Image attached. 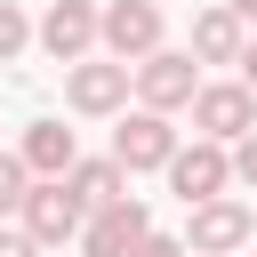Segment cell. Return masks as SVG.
Segmentation results:
<instances>
[{"instance_id": "obj_1", "label": "cell", "mask_w": 257, "mask_h": 257, "mask_svg": "<svg viewBox=\"0 0 257 257\" xmlns=\"http://www.w3.org/2000/svg\"><path fill=\"white\" fill-rule=\"evenodd\" d=\"M16 217H24V233H32L40 249H64V241H80V225H88V209L72 201V185H64V177H32Z\"/></svg>"}, {"instance_id": "obj_2", "label": "cell", "mask_w": 257, "mask_h": 257, "mask_svg": "<svg viewBox=\"0 0 257 257\" xmlns=\"http://www.w3.org/2000/svg\"><path fill=\"white\" fill-rule=\"evenodd\" d=\"M257 241V209H241V201H193V225H185V257H233V249H249Z\"/></svg>"}, {"instance_id": "obj_3", "label": "cell", "mask_w": 257, "mask_h": 257, "mask_svg": "<svg viewBox=\"0 0 257 257\" xmlns=\"http://www.w3.org/2000/svg\"><path fill=\"white\" fill-rule=\"evenodd\" d=\"M128 80H137L145 112H177V104H193V88H201V64H193L185 48H153V56H137V64H128Z\"/></svg>"}, {"instance_id": "obj_4", "label": "cell", "mask_w": 257, "mask_h": 257, "mask_svg": "<svg viewBox=\"0 0 257 257\" xmlns=\"http://www.w3.org/2000/svg\"><path fill=\"white\" fill-rule=\"evenodd\" d=\"M96 40H104L120 64L153 56V48H161V0H104V8H96Z\"/></svg>"}, {"instance_id": "obj_5", "label": "cell", "mask_w": 257, "mask_h": 257, "mask_svg": "<svg viewBox=\"0 0 257 257\" xmlns=\"http://www.w3.org/2000/svg\"><path fill=\"white\" fill-rule=\"evenodd\" d=\"M145 233H153L145 201H137V193H120V201L88 209V225H80V257H128V249H137Z\"/></svg>"}, {"instance_id": "obj_6", "label": "cell", "mask_w": 257, "mask_h": 257, "mask_svg": "<svg viewBox=\"0 0 257 257\" xmlns=\"http://www.w3.org/2000/svg\"><path fill=\"white\" fill-rule=\"evenodd\" d=\"M193 128H201L209 145H233V137H249V128H257V96H249L241 80L193 88Z\"/></svg>"}, {"instance_id": "obj_7", "label": "cell", "mask_w": 257, "mask_h": 257, "mask_svg": "<svg viewBox=\"0 0 257 257\" xmlns=\"http://www.w3.org/2000/svg\"><path fill=\"white\" fill-rule=\"evenodd\" d=\"M225 185H233L225 145H209V137H201V145H177V153H169V193H177L185 209H193V201H217Z\"/></svg>"}, {"instance_id": "obj_8", "label": "cell", "mask_w": 257, "mask_h": 257, "mask_svg": "<svg viewBox=\"0 0 257 257\" xmlns=\"http://www.w3.org/2000/svg\"><path fill=\"white\" fill-rule=\"evenodd\" d=\"M169 153H177V128H169V112H128L120 128H112V161L137 177V169H169Z\"/></svg>"}, {"instance_id": "obj_9", "label": "cell", "mask_w": 257, "mask_h": 257, "mask_svg": "<svg viewBox=\"0 0 257 257\" xmlns=\"http://www.w3.org/2000/svg\"><path fill=\"white\" fill-rule=\"evenodd\" d=\"M64 96H72V112H120L128 64L120 56H80V64H64Z\"/></svg>"}, {"instance_id": "obj_10", "label": "cell", "mask_w": 257, "mask_h": 257, "mask_svg": "<svg viewBox=\"0 0 257 257\" xmlns=\"http://www.w3.org/2000/svg\"><path fill=\"white\" fill-rule=\"evenodd\" d=\"M40 48H48L56 64H80V56L96 48V0H48V16H40Z\"/></svg>"}, {"instance_id": "obj_11", "label": "cell", "mask_w": 257, "mask_h": 257, "mask_svg": "<svg viewBox=\"0 0 257 257\" xmlns=\"http://www.w3.org/2000/svg\"><path fill=\"white\" fill-rule=\"evenodd\" d=\"M16 161H24L32 177H64V169L80 161V137H72L64 120H32V128H24V153H16Z\"/></svg>"}, {"instance_id": "obj_12", "label": "cell", "mask_w": 257, "mask_h": 257, "mask_svg": "<svg viewBox=\"0 0 257 257\" xmlns=\"http://www.w3.org/2000/svg\"><path fill=\"white\" fill-rule=\"evenodd\" d=\"M185 56H201V64H233V56H241V16H233V8H201Z\"/></svg>"}, {"instance_id": "obj_13", "label": "cell", "mask_w": 257, "mask_h": 257, "mask_svg": "<svg viewBox=\"0 0 257 257\" xmlns=\"http://www.w3.org/2000/svg\"><path fill=\"white\" fill-rule=\"evenodd\" d=\"M64 185H72V201H80V209H104V201H120V193H128V169H120V161H72V169H64Z\"/></svg>"}, {"instance_id": "obj_14", "label": "cell", "mask_w": 257, "mask_h": 257, "mask_svg": "<svg viewBox=\"0 0 257 257\" xmlns=\"http://www.w3.org/2000/svg\"><path fill=\"white\" fill-rule=\"evenodd\" d=\"M24 40H32L24 8H16V0H0V64H16V56H24Z\"/></svg>"}, {"instance_id": "obj_15", "label": "cell", "mask_w": 257, "mask_h": 257, "mask_svg": "<svg viewBox=\"0 0 257 257\" xmlns=\"http://www.w3.org/2000/svg\"><path fill=\"white\" fill-rule=\"evenodd\" d=\"M24 185H32V169H24L16 153H0V217H8V209H24Z\"/></svg>"}, {"instance_id": "obj_16", "label": "cell", "mask_w": 257, "mask_h": 257, "mask_svg": "<svg viewBox=\"0 0 257 257\" xmlns=\"http://www.w3.org/2000/svg\"><path fill=\"white\" fill-rule=\"evenodd\" d=\"M225 161H233V177L257 193V128H249V137H233V153H225Z\"/></svg>"}, {"instance_id": "obj_17", "label": "cell", "mask_w": 257, "mask_h": 257, "mask_svg": "<svg viewBox=\"0 0 257 257\" xmlns=\"http://www.w3.org/2000/svg\"><path fill=\"white\" fill-rule=\"evenodd\" d=\"M128 257H185V241H177V233H145Z\"/></svg>"}, {"instance_id": "obj_18", "label": "cell", "mask_w": 257, "mask_h": 257, "mask_svg": "<svg viewBox=\"0 0 257 257\" xmlns=\"http://www.w3.org/2000/svg\"><path fill=\"white\" fill-rule=\"evenodd\" d=\"M0 257H40V241L32 233H0Z\"/></svg>"}, {"instance_id": "obj_19", "label": "cell", "mask_w": 257, "mask_h": 257, "mask_svg": "<svg viewBox=\"0 0 257 257\" xmlns=\"http://www.w3.org/2000/svg\"><path fill=\"white\" fill-rule=\"evenodd\" d=\"M233 64H241V88L257 96V40H241V56H233Z\"/></svg>"}, {"instance_id": "obj_20", "label": "cell", "mask_w": 257, "mask_h": 257, "mask_svg": "<svg viewBox=\"0 0 257 257\" xmlns=\"http://www.w3.org/2000/svg\"><path fill=\"white\" fill-rule=\"evenodd\" d=\"M225 8H233V16H241V24H257V0H225Z\"/></svg>"}]
</instances>
